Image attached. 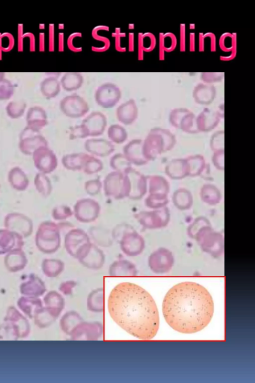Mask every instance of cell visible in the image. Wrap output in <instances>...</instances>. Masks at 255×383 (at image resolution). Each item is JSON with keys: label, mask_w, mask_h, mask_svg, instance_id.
Instances as JSON below:
<instances>
[{"label": "cell", "mask_w": 255, "mask_h": 383, "mask_svg": "<svg viewBox=\"0 0 255 383\" xmlns=\"http://www.w3.org/2000/svg\"><path fill=\"white\" fill-rule=\"evenodd\" d=\"M221 49L224 52H231L237 49V33L226 32L222 34L219 40Z\"/></svg>", "instance_id": "cell-25"}, {"label": "cell", "mask_w": 255, "mask_h": 383, "mask_svg": "<svg viewBox=\"0 0 255 383\" xmlns=\"http://www.w3.org/2000/svg\"><path fill=\"white\" fill-rule=\"evenodd\" d=\"M39 169L44 173H50L57 166V159L52 151L45 147L40 150Z\"/></svg>", "instance_id": "cell-17"}, {"label": "cell", "mask_w": 255, "mask_h": 383, "mask_svg": "<svg viewBox=\"0 0 255 383\" xmlns=\"http://www.w3.org/2000/svg\"><path fill=\"white\" fill-rule=\"evenodd\" d=\"M87 309L92 312L100 313L104 310V291L99 288L91 291L87 298Z\"/></svg>", "instance_id": "cell-19"}, {"label": "cell", "mask_w": 255, "mask_h": 383, "mask_svg": "<svg viewBox=\"0 0 255 383\" xmlns=\"http://www.w3.org/2000/svg\"><path fill=\"white\" fill-rule=\"evenodd\" d=\"M199 50L200 51H203L205 50L203 32H200L199 33Z\"/></svg>", "instance_id": "cell-40"}, {"label": "cell", "mask_w": 255, "mask_h": 383, "mask_svg": "<svg viewBox=\"0 0 255 383\" xmlns=\"http://www.w3.org/2000/svg\"><path fill=\"white\" fill-rule=\"evenodd\" d=\"M128 177L129 184V192L128 197L137 199L142 197L146 191V178L138 171L132 167L124 173Z\"/></svg>", "instance_id": "cell-8"}, {"label": "cell", "mask_w": 255, "mask_h": 383, "mask_svg": "<svg viewBox=\"0 0 255 383\" xmlns=\"http://www.w3.org/2000/svg\"><path fill=\"white\" fill-rule=\"evenodd\" d=\"M107 126L105 115L100 111H94L83 119L81 125L76 126L75 134L78 139L100 136L103 134Z\"/></svg>", "instance_id": "cell-3"}, {"label": "cell", "mask_w": 255, "mask_h": 383, "mask_svg": "<svg viewBox=\"0 0 255 383\" xmlns=\"http://www.w3.org/2000/svg\"><path fill=\"white\" fill-rule=\"evenodd\" d=\"M84 79L79 72H66L62 77L60 84L63 88L68 91L78 89L82 85Z\"/></svg>", "instance_id": "cell-22"}, {"label": "cell", "mask_w": 255, "mask_h": 383, "mask_svg": "<svg viewBox=\"0 0 255 383\" xmlns=\"http://www.w3.org/2000/svg\"><path fill=\"white\" fill-rule=\"evenodd\" d=\"M0 44L3 50H9L13 45L12 35L8 33H3L0 37Z\"/></svg>", "instance_id": "cell-34"}, {"label": "cell", "mask_w": 255, "mask_h": 383, "mask_svg": "<svg viewBox=\"0 0 255 383\" xmlns=\"http://www.w3.org/2000/svg\"><path fill=\"white\" fill-rule=\"evenodd\" d=\"M140 43L143 50L151 51L156 45V38L152 33L146 32L140 36Z\"/></svg>", "instance_id": "cell-30"}, {"label": "cell", "mask_w": 255, "mask_h": 383, "mask_svg": "<svg viewBox=\"0 0 255 383\" xmlns=\"http://www.w3.org/2000/svg\"><path fill=\"white\" fill-rule=\"evenodd\" d=\"M230 54L226 55H221L220 56V59L222 61H229L233 60L235 58L237 54V49H234L231 52Z\"/></svg>", "instance_id": "cell-38"}, {"label": "cell", "mask_w": 255, "mask_h": 383, "mask_svg": "<svg viewBox=\"0 0 255 383\" xmlns=\"http://www.w3.org/2000/svg\"><path fill=\"white\" fill-rule=\"evenodd\" d=\"M118 121L125 125L132 124L138 116V109L134 99H130L121 104L116 110Z\"/></svg>", "instance_id": "cell-12"}, {"label": "cell", "mask_w": 255, "mask_h": 383, "mask_svg": "<svg viewBox=\"0 0 255 383\" xmlns=\"http://www.w3.org/2000/svg\"><path fill=\"white\" fill-rule=\"evenodd\" d=\"M108 137L111 142L117 144L124 143L128 139L126 130L120 125L114 124L108 129Z\"/></svg>", "instance_id": "cell-24"}, {"label": "cell", "mask_w": 255, "mask_h": 383, "mask_svg": "<svg viewBox=\"0 0 255 383\" xmlns=\"http://www.w3.org/2000/svg\"><path fill=\"white\" fill-rule=\"evenodd\" d=\"M121 91L116 84L107 82L101 85L96 90V103L103 108H112L116 105L121 98Z\"/></svg>", "instance_id": "cell-6"}, {"label": "cell", "mask_w": 255, "mask_h": 383, "mask_svg": "<svg viewBox=\"0 0 255 383\" xmlns=\"http://www.w3.org/2000/svg\"><path fill=\"white\" fill-rule=\"evenodd\" d=\"M216 93V90L214 86L211 84L200 83L194 87L193 96L197 103L207 105L214 100Z\"/></svg>", "instance_id": "cell-13"}, {"label": "cell", "mask_w": 255, "mask_h": 383, "mask_svg": "<svg viewBox=\"0 0 255 383\" xmlns=\"http://www.w3.org/2000/svg\"><path fill=\"white\" fill-rule=\"evenodd\" d=\"M44 302L46 308L56 318L58 317L65 306L64 298L56 291L47 294L44 298Z\"/></svg>", "instance_id": "cell-16"}, {"label": "cell", "mask_w": 255, "mask_h": 383, "mask_svg": "<svg viewBox=\"0 0 255 383\" xmlns=\"http://www.w3.org/2000/svg\"><path fill=\"white\" fill-rule=\"evenodd\" d=\"M83 321V318L76 311H69L61 317L60 326L64 333L70 335L75 328Z\"/></svg>", "instance_id": "cell-20"}, {"label": "cell", "mask_w": 255, "mask_h": 383, "mask_svg": "<svg viewBox=\"0 0 255 383\" xmlns=\"http://www.w3.org/2000/svg\"><path fill=\"white\" fill-rule=\"evenodd\" d=\"M142 145L141 140L133 139L124 147L123 154L131 164L141 166L147 163L143 154Z\"/></svg>", "instance_id": "cell-11"}, {"label": "cell", "mask_w": 255, "mask_h": 383, "mask_svg": "<svg viewBox=\"0 0 255 383\" xmlns=\"http://www.w3.org/2000/svg\"><path fill=\"white\" fill-rule=\"evenodd\" d=\"M177 43L176 35L171 32L165 33L160 32L159 34V58L164 60L165 52H170L173 51Z\"/></svg>", "instance_id": "cell-18"}, {"label": "cell", "mask_w": 255, "mask_h": 383, "mask_svg": "<svg viewBox=\"0 0 255 383\" xmlns=\"http://www.w3.org/2000/svg\"><path fill=\"white\" fill-rule=\"evenodd\" d=\"M25 104L23 102H13L9 103L7 106V111L10 115L17 116L22 114L25 109Z\"/></svg>", "instance_id": "cell-33"}, {"label": "cell", "mask_w": 255, "mask_h": 383, "mask_svg": "<svg viewBox=\"0 0 255 383\" xmlns=\"http://www.w3.org/2000/svg\"><path fill=\"white\" fill-rule=\"evenodd\" d=\"M89 154L85 153H76L64 155L61 162L64 167L70 171H82Z\"/></svg>", "instance_id": "cell-15"}, {"label": "cell", "mask_w": 255, "mask_h": 383, "mask_svg": "<svg viewBox=\"0 0 255 383\" xmlns=\"http://www.w3.org/2000/svg\"><path fill=\"white\" fill-rule=\"evenodd\" d=\"M136 273L134 265L125 260L113 263L109 269V274L114 276H134Z\"/></svg>", "instance_id": "cell-21"}, {"label": "cell", "mask_w": 255, "mask_h": 383, "mask_svg": "<svg viewBox=\"0 0 255 383\" xmlns=\"http://www.w3.org/2000/svg\"><path fill=\"white\" fill-rule=\"evenodd\" d=\"M110 166L114 171L125 173L131 167V163L127 160L124 155L117 153L113 156L110 161Z\"/></svg>", "instance_id": "cell-26"}, {"label": "cell", "mask_w": 255, "mask_h": 383, "mask_svg": "<svg viewBox=\"0 0 255 383\" xmlns=\"http://www.w3.org/2000/svg\"><path fill=\"white\" fill-rule=\"evenodd\" d=\"M4 73H0V99L9 98L13 93V86L8 80L3 78Z\"/></svg>", "instance_id": "cell-29"}, {"label": "cell", "mask_w": 255, "mask_h": 383, "mask_svg": "<svg viewBox=\"0 0 255 383\" xmlns=\"http://www.w3.org/2000/svg\"><path fill=\"white\" fill-rule=\"evenodd\" d=\"M126 235L121 242V247L123 250L129 247L124 252L130 255L129 256H135L140 253L144 247L143 239L137 234L131 233Z\"/></svg>", "instance_id": "cell-14"}, {"label": "cell", "mask_w": 255, "mask_h": 383, "mask_svg": "<svg viewBox=\"0 0 255 383\" xmlns=\"http://www.w3.org/2000/svg\"><path fill=\"white\" fill-rule=\"evenodd\" d=\"M103 168L102 161L94 156L89 155L82 171L86 174L92 175L101 172Z\"/></svg>", "instance_id": "cell-27"}, {"label": "cell", "mask_w": 255, "mask_h": 383, "mask_svg": "<svg viewBox=\"0 0 255 383\" xmlns=\"http://www.w3.org/2000/svg\"><path fill=\"white\" fill-rule=\"evenodd\" d=\"M108 308L110 316L122 329L141 340H150L159 327V316L155 301L141 287L123 282L111 291Z\"/></svg>", "instance_id": "cell-1"}, {"label": "cell", "mask_w": 255, "mask_h": 383, "mask_svg": "<svg viewBox=\"0 0 255 383\" xmlns=\"http://www.w3.org/2000/svg\"><path fill=\"white\" fill-rule=\"evenodd\" d=\"M40 89L43 95L47 98H53L60 91V83L56 77H48L41 83Z\"/></svg>", "instance_id": "cell-23"}, {"label": "cell", "mask_w": 255, "mask_h": 383, "mask_svg": "<svg viewBox=\"0 0 255 383\" xmlns=\"http://www.w3.org/2000/svg\"><path fill=\"white\" fill-rule=\"evenodd\" d=\"M195 26V24L194 23L190 24V29H194Z\"/></svg>", "instance_id": "cell-41"}, {"label": "cell", "mask_w": 255, "mask_h": 383, "mask_svg": "<svg viewBox=\"0 0 255 383\" xmlns=\"http://www.w3.org/2000/svg\"><path fill=\"white\" fill-rule=\"evenodd\" d=\"M103 332L101 323L83 321L75 328L70 335L74 340H96L101 337Z\"/></svg>", "instance_id": "cell-7"}, {"label": "cell", "mask_w": 255, "mask_h": 383, "mask_svg": "<svg viewBox=\"0 0 255 383\" xmlns=\"http://www.w3.org/2000/svg\"><path fill=\"white\" fill-rule=\"evenodd\" d=\"M224 76V72H202L200 78L205 83L211 84L221 81Z\"/></svg>", "instance_id": "cell-31"}, {"label": "cell", "mask_w": 255, "mask_h": 383, "mask_svg": "<svg viewBox=\"0 0 255 383\" xmlns=\"http://www.w3.org/2000/svg\"><path fill=\"white\" fill-rule=\"evenodd\" d=\"M186 50V26L185 23L180 25V50L185 51Z\"/></svg>", "instance_id": "cell-36"}, {"label": "cell", "mask_w": 255, "mask_h": 383, "mask_svg": "<svg viewBox=\"0 0 255 383\" xmlns=\"http://www.w3.org/2000/svg\"><path fill=\"white\" fill-rule=\"evenodd\" d=\"M84 148L92 156L99 157H108L115 150L112 142L101 138L87 140L84 143Z\"/></svg>", "instance_id": "cell-10"}, {"label": "cell", "mask_w": 255, "mask_h": 383, "mask_svg": "<svg viewBox=\"0 0 255 383\" xmlns=\"http://www.w3.org/2000/svg\"><path fill=\"white\" fill-rule=\"evenodd\" d=\"M162 313L168 325L180 333L200 331L210 322L214 305L209 291L193 282L178 283L171 287L162 302Z\"/></svg>", "instance_id": "cell-2"}, {"label": "cell", "mask_w": 255, "mask_h": 383, "mask_svg": "<svg viewBox=\"0 0 255 383\" xmlns=\"http://www.w3.org/2000/svg\"><path fill=\"white\" fill-rule=\"evenodd\" d=\"M192 196L190 193L185 190H178L174 194L173 201L178 208L187 209L192 205Z\"/></svg>", "instance_id": "cell-28"}, {"label": "cell", "mask_w": 255, "mask_h": 383, "mask_svg": "<svg viewBox=\"0 0 255 383\" xmlns=\"http://www.w3.org/2000/svg\"><path fill=\"white\" fill-rule=\"evenodd\" d=\"M60 108L66 116L74 119L83 117L89 110L87 101L77 94L67 95L61 99Z\"/></svg>", "instance_id": "cell-5"}, {"label": "cell", "mask_w": 255, "mask_h": 383, "mask_svg": "<svg viewBox=\"0 0 255 383\" xmlns=\"http://www.w3.org/2000/svg\"><path fill=\"white\" fill-rule=\"evenodd\" d=\"M205 36L208 39L209 43L210 50L211 51L214 52L216 50V38L215 34L212 32H208L204 33Z\"/></svg>", "instance_id": "cell-37"}, {"label": "cell", "mask_w": 255, "mask_h": 383, "mask_svg": "<svg viewBox=\"0 0 255 383\" xmlns=\"http://www.w3.org/2000/svg\"><path fill=\"white\" fill-rule=\"evenodd\" d=\"M195 34L194 32H191L189 34V50L190 51H195Z\"/></svg>", "instance_id": "cell-39"}, {"label": "cell", "mask_w": 255, "mask_h": 383, "mask_svg": "<svg viewBox=\"0 0 255 383\" xmlns=\"http://www.w3.org/2000/svg\"><path fill=\"white\" fill-rule=\"evenodd\" d=\"M102 186V183L99 179H93L85 183V189L89 194L94 195L100 192Z\"/></svg>", "instance_id": "cell-32"}, {"label": "cell", "mask_w": 255, "mask_h": 383, "mask_svg": "<svg viewBox=\"0 0 255 383\" xmlns=\"http://www.w3.org/2000/svg\"><path fill=\"white\" fill-rule=\"evenodd\" d=\"M104 189L105 194L109 197L115 199L128 197L129 192L128 179L124 173L114 171L105 178Z\"/></svg>", "instance_id": "cell-4"}, {"label": "cell", "mask_w": 255, "mask_h": 383, "mask_svg": "<svg viewBox=\"0 0 255 383\" xmlns=\"http://www.w3.org/2000/svg\"><path fill=\"white\" fill-rule=\"evenodd\" d=\"M76 285L74 281H68L62 283L59 289L65 295H69L72 293V290Z\"/></svg>", "instance_id": "cell-35"}, {"label": "cell", "mask_w": 255, "mask_h": 383, "mask_svg": "<svg viewBox=\"0 0 255 383\" xmlns=\"http://www.w3.org/2000/svg\"><path fill=\"white\" fill-rule=\"evenodd\" d=\"M173 258L171 253L164 248H160L153 253L149 259L151 269L157 273L167 272L171 268Z\"/></svg>", "instance_id": "cell-9"}]
</instances>
